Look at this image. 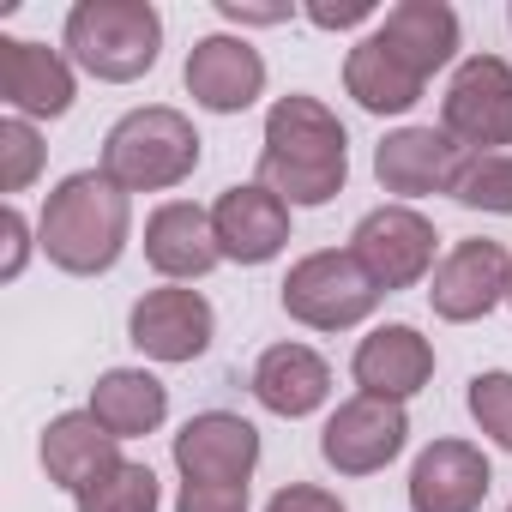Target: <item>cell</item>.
<instances>
[{
  "mask_svg": "<svg viewBox=\"0 0 512 512\" xmlns=\"http://www.w3.org/2000/svg\"><path fill=\"white\" fill-rule=\"evenodd\" d=\"M260 187H272L290 211L296 205H332L350 181V133L344 121L308 97L290 91L266 109V139H260Z\"/></svg>",
  "mask_w": 512,
  "mask_h": 512,
  "instance_id": "1",
  "label": "cell"
},
{
  "mask_svg": "<svg viewBox=\"0 0 512 512\" xmlns=\"http://www.w3.org/2000/svg\"><path fill=\"white\" fill-rule=\"evenodd\" d=\"M133 241V193L115 187L103 169L67 175L37 217V247L49 253V266L67 278H103L121 266V253Z\"/></svg>",
  "mask_w": 512,
  "mask_h": 512,
  "instance_id": "2",
  "label": "cell"
},
{
  "mask_svg": "<svg viewBox=\"0 0 512 512\" xmlns=\"http://www.w3.org/2000/svg\"><path fill=\"white\" fill-rule=\"evenodd\" d=\"M61 49L103 85H133L163 55V13L151 0H79L61 25Z\"/></svg>",
  "mask_w": 512,
  "mask_h": 512,
  "instance_id": "3",
  "label": "cell"
},
{
  "mask_svg": "<svg viewBox=\"0 0 512 512\" xmlns=\"http://www.w3.org/2000/svg\"><path fill=\"white\" fill-rule=\"evenodd\" d=\"M199 127L169 109V103H145L127 109L109 133H103V175L127 193H169L199 169Z\"/></svg>",
  "mask_w": 512,
  "mask_h": 512,
  "instance_id": "4",
  "label": "cell"
},
{
  "mask_svg": "<svg viewBox=\"0 0 512 512\" xmlns=\"http://www.w3.org/2000/svg\"><path fill=\"white\" fill-rule=\"evenodd\" d=\"M278 302L308 332H350V326H362L380 308V290L356 266L350 247H320V253H302V260L290 266Z\"/></svg>",
  "mask_w": 512,
  "mask_h": 512,
  "instance_id": "5",
  "label": "cell"
},
{
  "mask_svg": "<svg viewBox=\"0 0 512 512\" xmlns=\"http://www.w3.org/2000/svg\"><path fill=\"white\" fill-rule=\"evenodd\" d=\"M434 223L416 211V205H374L356 229H350V253L356 266L374 278L380 296H398V290H416L422 278H434Z\"/></svg>",
  "mask_w": 512,
  "mask_h": 512,
  "instance_id": "6",
  "label": "cell"
},
{
  "mask_svg": "<svg viewBox=\"0 0 512 512\" xmlns=\"http://www.w3.org/2000/svg\"><path fill=\"white\" fill-rule=\"evenodd\" d=\"M440 133H452L470 157L512 151V61H500V55L458 61V73L440 97Z\"/></svg>",
  "mask_w": 512,
  "mask_h": 512,
  "instance_id": "7",
  "label": "cell"
},
{
  "mask_svg": "<svg viewBox=\"0 0 512 512\" xmlns=\"http://www.w3.org/2000/svg\"><path fill=\"white\" fill-rule=\"evenodd\" d=\"M217 338V314L211 302L193 290V284H163V290H145L127 314V344L145 356V362H163V368H181V362H199Z\"/></svg>",
  "mask_w": 512,
  "mask_h": 512,
  "instance_id": "8",
  "label": "cell"
},
{
  "mask_svg": "<svg viewBox=\"0 0 512 512\" xmlns=\"http://www.w3.org/2000/svg\"><path fill=\"white\" fill-rule=\"evenodd\" d=\"M512 290V253L500 241H452L440 253V266L428 278V308L446 320V326H470V320H488Z\"/></svg>",
  "mask_w": 512,
  "mask_h": 512,
  "instance_id": "9",
  "label": "cell"
},
{
  "mask_svg": "<svg viewBox=\"0 0 512 512\" xmlns=\"http://www.w3.org/2000/svg\"><path fill=\"white\" fill-rule=\"evenodd\" d=\"M404 446H410V416H404V404L368 398V392L344 398V404L326 416V428H320V458H326L338 476H374V470H386Z\"/></svg>",
  "mask_w": 512,
  "mask_h": 512,
  "instance_id": "10",
  "label": "cell"
},
{
  "mask_svg": "<svg viewBox=\"0 0 512 512\" xmlns=\"http://www.w3.org/2000/svg\"><path fill=\"white\" fill-rule=\"evenodd\" d=\"M187 97L211 115H241L266 97V55L253 49L247 37H229V31H211L187 49Z\"/></svg>",
  "mask_w": 512,
  "mask_h": 512,
  "instance_id": "11",
  "label": "cell"
},
{
  "mask_svg": "<svg viewBox=\"0 0 512 512\" xmlns=\"http://www.w3.org/2000/svg\"><path fill=\"white\" fill-rule=\"evenodd\" d=\"M181 482H253L260 470V428L235 410H199L169 446Z\"/></svg>",
  "mask_w": 512,
  "mask_h": 512,
  "instance_id": "12",
  "label": "cell"
},
{
  "mask_svg": "<svg viewBox=\"0 0 512 512\" xmlns=\"http://www.w3.org/2000/svg\"><path fill=\"white\" fill-rule=\"evenodd\" d=\"M0 97L25 121H61L79 97V73L67 49H49L37 37H0Z\"/></svg>",
  "mask_w": 512,
  "mask_h": 512,
  "instance_id": "13",
  "label": "cell"
},
{
  "mask_svg": "<svg viewBox=\"0 0 512 512\" xmlns=\"http://www.w3.org/2000/svg\"><path fill=\"white\" fill-rule=\"evenodd\" d=\"M464 157L470 151L440 127H398L374 151V181L386 193H398V205H410V199H428V193H452Z\"/></svg>",
  "mask_w": 512,
  "mask_h": 512,
  "instance_id": "14",
  "label": "cell"
},
{
  "mask_svg": "<svg viewBox=\"0 0 512 512\" xmlns=\"http://www.w3.org/2000/svg\"><path fill=\"white\" fill-rule=\"evenodd\" d=\"M211 229H217V247H223L229 266H272L290 247V205L260 181H247V187L235 181L217 193Z\"/></svg>",
  "mask_w": 512,
  "mask_h": 512,
  "instance_id": "15",
  "label": "cell"
},
{
  "mask_svg": "<svg viewBox=\"0 0 512 512\" xmlns=\"http://www.w3.org/2000/svg\"><path fill=\"white\" fill-rule=\"evenodd\" d=\"M145 266L163 284H199L211 266H223V247H217V229H211V205L163 199L145 217Z\"/></svg>",
  "mask_w": 512,
  "mask_h": 512,
  "instance_id": "16",
  "label": "cell"
},
{
  "mask_svg": "<svg viewBox=\"0 0 512 512\" xmlns=\"http://www.w3.org/2000/svg\"><path fill=\"white\" fill-rule=\"evenodd\" d=\"M488 488H494V470H488L482 446H470V440H434V446L416 452L404 500H410V512H482Z\"/></svg>",
  "mask_w": 512,
  "mask_h": 512,
  "instance_id": "17",
  "label": "cell"
},
{
  "mask_svg": "<svg viewBox=\"0 0 512 512\" xmlns=\"http://www.w3.org/2000/svg\"><path fill=\"white\" fill-rule=\"evenodd\" d=\"M350 380H356L368 398L410 404V398L434 380V344H428L416 326H404V320L374 326V332L356 344V356H350Z\"/></svg>",
  "mask_w": 512,
  "mask_h": 512,
  "instance_id": "18",
  "label": "cell"
},
{
  "mask_svg": "<svg viewBox=\"0 0 512 512\" xmlns=\"http://www.w3.org/2000/svg\"><path fill=\"white\" fill-rule=\"evenodd\" d=\"M247 386H253V398H260V410H272L284 422H302V416L326 410V398H332V362L314 344H272L260 362H253Z\"/></svg>",
  "mask_w": 512,
  "mask_h": 512,
  "instance_id": "19",
  "label": "cell"
},
{
  "mask_svg": "<svg viewBox=\"0 0 512 512\" xmlns=\"http://www.w3.org/2000/svg\"><path fill=\"white\" fill-rule=\"evenodd\" d=\"M37 458H43V476L67 494H85L103 470L121 464V440L91 416V410H61L43 440H37Z\"/></svg>",
  "mask_w": 512,
  "mask_h": 512,
  "instance_id": "20",
  "label": "cell"
},
{
  "mask_svg": "<svg viewBox=\"0 0 512 512\" xmlns=\"http://www.w3.org/2000/svg\"><path fill=\"white\" fill-rule=\"evenodd\" d=\"M374 31H380V43H386L416 79L446 73V67L458 61V43H464L458 13L446 7V0H398V7H386V19H380Z\"/></svg>",
  "mask_w": 512,
  "mask_h": 512,
  "instance_id": "21",
  "label": "cell"
},
{
  "mask_svg": "<svg viewBox=\"0 0 512 512\" xmlns=\"http://www.w3.org/2000/svg\"><path fill=\"white\" fill-rule=\"evenodd\" d=\"M85 410L127 446V440L163 428V416H169V386H163L151 368H109V374H97Z\"/></svg>",
  "mask_w": 512,
  "mask_h": 512,
  "instance_id": "22",
  "label": "cell"
},
{
  "mask_svg": "<svg viewBox=\"0 0 512 512\" xmlns=\"http://www.w3.org/2000/svg\"><path fill=\"white\" fill-rule=\"evenodd\" d=\"M344 91H350L356 109H368V115H404V109L422 103L428 79H416V73L380 43V31H368V37L344 55Z\"/></svg>",
  "mask_w": 512,
  "mask_h": 512,
  "instance_id": "23",
  "label": "cell"
},
{
  "mask_svg": "<svg viewBox=\"0 0 512 512\" xmlns=\"http://www.w3.org/2000/svg\"><path fill=\"white\" fill-rule=\"evenodd\" d=\"M157 506H163V482L139 458H121L85 494H73V512H157Z\"/></svg>",
  "mask_w": 512,
  "mask_h": 512,
  "instance_id": "24",
  "label": "cell"
},
{
  "mask_svg": "<svg viewBox=\"0 0 512 512\" xmlns=\"http://www.w3.org/2000/svg\"><path fill=\"white\" fill-rule=\"evenodd\" d=\"M452 199H458L464 211L512 217V151H494V157H464Z\"/></svg>",
  "mask_w": 512,
  "mask_h": 512,
  "instance_id": "25",
  "label": "cell"
},
{
  "mask_svg": "<svg viewBox=\"0 0 512 512\" xmlns=\"http://www.w3.org/2000/svg\"><path fill=\"white\" fill-rule=\"evenodd\" d=\"M43 157H49V145H43L37 121H25V115L0 121V193H25L43 175Z\"/></svg>",
  "mask_w": 512,
  "mask_h": 512,
  "instance_id": "26",
  "label": "cell"
},
{
  "mask_svg": "<svg viewBox=\"0 0 512 512\" xmlns=\"http://www.w3.org/2000/svg\"><path fill=\"white\" fill-rule=\"evenodd\" d=\"M464 404H470V422H476L500 452H512V374H506V368L476 374L470 392H464Z\"/></svg>",
  "mask_w": 512,
  "mask_h": 512,
  "instance_id": "27",
  "label": "cell"
},
{
  "mask_svg": "<svg viewBox=\"0 0 512 512\" xmlns=\"http://www.w3.org/2000/svg\"><path fill=\"white\" fill-rule=\"evenodd\" d=\"M247 482H181L175 512H247Z\"/></svg>",
  "mask_w": 512,
  "mask_h": 512,
  "instance_id": "28",
  "label": "cell"
},
{
  "mask_svg": "<svg viewBox=\"0 0 512 512\" xmlns=\"http://www.w3.org/2000/svg\"><path fill=\"white\" fill-rule=\"evenodd\" d=\"M308 25L320 31H356V25H380V0H314V7H302Z\"/></svg>",
  "mask_w": 512,
  "mask_h": 512,
  "instance_id": "29",
  "label": "cell"
},
{
  "mask_svg": "<svg viewBox=\"0 0 512 512\" xmlns=\"http://www.w3.org/2000/svg\"><path fill=\"white\" fill-rule=\"evenodd\" d=\"M0 241H7V253H0V284H19V272L31 260V223H25L19 205L0 211Z\"/></svg>",
  "mask_w": 512,
  "mask_h": 512,
  "instance_id": "30",
  "label": "cell"
},
{
  "mask_svg": "<svg viewBox=\"0 0 512 512\" xmlns=\"http://www.w3.org/2000/svg\"><path fill=\"white\" fill-rule=\"evenodd\" d=\"M266 512H350V506L332 488H320V482H290V488H278L266 500Z\"/></svg>",
  "mask_w": 512,
  "mask_h": 512,
  "instance_id": "31",
  "label": "cell"
},
{
  "mask_svg": "<svg viewBox=\"0 0 512 512\" xmlns=\"http://www.w3.org/2000/svg\"><path fill=\"white\" fill-rule=\"evenodd\" d=\"M217 13L247 31V25H290L302 7H290V0H272V7H260V0H217Z\"/></svg>",
  "mask_w": 512,
  "mask_h": 512,
  "instance_id": "32",
  "label": "cell"
},
{
  "mask_svg": "<svg viewBox=\"0 0 512 512\" xmlns=\"http://www.w3.org/2000/svg\"><path fill=\"white\" fill-rule=\"evenodd\" d=\"M506 302H512V290H506Z\"/></svg>",
  "mask_w": 512,
  "mask_h": 512,
  "instance_id": "33",
  "label": "cell"
},
{
  "mask_svg": "<svg viewBox=\"0 0 512 512\" xmlns=\"http://www.w3.org/2000/svg\"><path fill=\"white\" fill-rule=\"evenodd\" d=\"M506 512H512V506H506Z\"/></svg>",
  "mask_w": 512,
  "mask_h": 512,
  "instance_id": "34",
  "label": "cell"
}]
</instances>
